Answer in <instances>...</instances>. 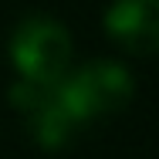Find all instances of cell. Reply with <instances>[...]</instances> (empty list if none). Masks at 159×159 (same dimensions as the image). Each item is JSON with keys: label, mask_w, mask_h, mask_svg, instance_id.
<instances>
[{"label": "cell", "mask_w": 159, "mask_h": 159, "mask_svg": "<svg viewBox=\"0 0 159 159\" xmlns=\"http://www.w3.org/2000/svg\"><path fill=\"white\" fill-rule=\"evenodd\" d=\"M10 54L24 78L31 81H61L68 58H71V37L51 17H27L10 41Z\"/></svg>", "instance_id": "1"}, {"label": "cell", "mask_w": 159, "mask_h": 159, "mask_svg": "<svg viewBox=\"0 0 159 159\" xmlns=\"http://www.w3.org/2000/svg\"><path fill=\"white\" fill-rule=\"evenodd\" d=\"M105 24L129 51L149 54L159 41V0H115Z\"/></svg>", "instance_id": "4"}, {"label": "cell", "mask_w": 159, "mask_h": 159, "mask_svg": "<svg viewBox=\"0 0 159 159\" xmlns=\"http://www.w3.org/2000/svg\"><path fill=\"white\" fill-rule=\"evenodd\" d=\"M58 88H61V98L68 102V108L81 122H88L95 115L115 112L125 105L132 98V78L122 64L95 61V64L78 68L71 78L58 81Z\"/></svg>", "instance_id": "2"}, {"label": "cell", "mask_w": 159, "mask_h": 159, "mask_svg": "<svg viewBox=\"0 0 159 159\" xmlns=\"http://www.w3.org/2000/svg\"><path fill=\"white\" fill-rule=\"evenodd\" d=\"M10 102L27 115V129L44 149H58L64 142H71V135L81 129V119L61 98L58 81H31V78H24L20 85H14Z\"/></svg>", "instance_id": "3"}]
</instances>
